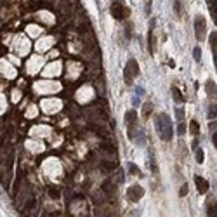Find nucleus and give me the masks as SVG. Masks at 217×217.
Listing matches in <instances>:
<instances>
[{"label":"nucleus","mask_w":217,"mask_h":217,"mask_svg":"<svg viewBox=\"0 0 217 217\" xmlns=\"http://www.w3.org/2000/svg\"><path fill=\"white\" fill-rule=\"evenodd\" d=\"M155 127H156V132H158L161 141L167 142L172 139V125H170V120H168V116L165 115V113L158 115L156 122H155Z\"/></svg>","instance_id":"nucleus-1"},{"label":"nucleus","mask_w":217,"mask_h":217,"mask_svg":"<svg viewBox=\"0 0 217 217\" xmlns=\"http://www.w3.org/2000/svg\"><path fill=\"white\" fill-rule=\"evenodd\" d=\"M139 75V64L135 59H129L127 66L124 70V78H125V83H132L134 77Z\"/></svg>","instance_id":"nucleus-2"},{"label":"nucleus","mask_w":217,"mask_h":217,"mask_svg":"<svg viewBox=\"0 0 217 217\" xmlns=\"http://www.w3.org/2000/svg\"><path fill=\"white\" fill-rule=\"evenodd\" d=\"M207 33V23L203 16H196L195 18V37L196 40H203Z\"/></svg>","instance_id":"nucleus-3"},{"label":"nucleus","mask_w":217,"mask_h":217,"mask_svg":"<svg viewBox=\"0 0 217 217\" xmlns=\"http://www.w3.org/2000/svg\"><path fill=\"white\" fill-rule=\"evenodd\" d=\"M142 195H144V189H142L139 184H134V186H130L127 189V200L130 203H137L139 200L142 198Z\"/></svg>","instance_id":"nucleus-4"},{"label":"nucleus","mask_w":217,"mask_h":217,"mask_svg":"<svg viewBox=\"0 0 217 217\" xmlns=\"http://www.w3.org/2000/svg\"><path fill=\"white\" fill-rule=\"evenodd\" d=\"M111 16L115 19H125V16H127V11L124 9V5L120 4V2H113L111 4Z\"/></svg>","instance_id":"nucleus-5"},{"label":"nucleus","mask_w":217,"mask_h":217,"mask_svg":"<svg viewBox=\"0 0 217 217\" xmlns=\"http://www.w3.org/2000/svg\"><path fill=\"white\" fill-rule=\"evenodd\" d=\"M195 184H196V188H198L200 195H205L207 191H209V183H207V179H203L202 176H195Z\"/></svg>","instance_id":"nucleus-6"},{"label":"nucleus","mask_w":217,"mask_h":217,"mask_svg":"<svg viewBox=\"0 0 217 217\" xmlns=\"http://www.w3.org/2000/svg\"><path fill=\"white\" fill-rule=\"evenodd\" d=\"M207 217H217V203L214 198L207 200Z\"/></svg>","instance_id":"nucleus-7"},{"label":"nucleus","mask_w":217,"mask_h":217,"mask_svg":"<svg viewBox=\"0 0 217 217\" xmlns=\"http://www.w3.org/2000/svg\"><path fill=\"white\" fill-rule=\"evenodd\" d=\"M205 90H207V96L209 98H217V85L212 82V80H207L205 82Z\"/></svg>","instance_id":"nucleus-8"},{"label":"nucleus","mask_w":217,"mask_h":217,"mask_svg":"<svg viewBox=\"0 0 217 217\" xmlns=\"http://www.w3.org/2000/svg\"><path fill=\"white\" fill-rule=\"evenodd\" d=\"M103 191H104V193H106L108 196H111L113 193H116V189H113V183H111L109 179L103 183Z\"/></svg>","instance_id":"nucleus-9"},{"label":"nucleus","mask_w":217,"mask_h":217,"mask_svg":"<svg viewBox=\"0 0 217 217\" xmlns=\"http://www.w3.org/2000/svg\"><path fill=\"white\" fill-rule=\"evenodd\" d=\"M170 90H172V98H174V101H176V103H183L184 101L183 94H181V90L177 89L176 85H172V89H170Z\"/></svg>","instance_id":"nucleus-10"},{"label":"nucleus","mask_w":217,"mask_h":217,"mask_svg":"<svg viewBox=\"0 0 217 217\" xmlns=\"http://www.w3.org/2000/svg\"><path fill=\"white\" fill-rule=\"evenodd\" d=\"M148 40H150V45H148V49H150V52H151V54H153V52H155V35H153V24H151L150 33H148Z\"/></svg>","instance_id":"nucleus-11"},{"label":"nucleus","mask_w":217,"mask_h":217,"mask_svg":"<svg viewBox=\"0 0 217 217\" xmlns=\"http://www.w3.org/2000/svg\"><path fill=\"white\" fill-rule=\"evenodd\" d=\"M209 44H210V49H212V52L215 54V52H217V31H212Z\"/></svg>","instance_id":"nucleus-12"},{"label":"nucleus","mask_w":217,"mask_h":217,"mask_svg":"<svg viewBox=\"0 0 217 217\" xmlns=\"http://www.w3.org/2000/svg\"><path fill=\"white\" fill-rule=\"evenodd\" d=\"M189 132H191V135H198L200 134V125H198V122H196V120H191Z\"/></svg>","instance_id":"nucleus-13"},{"label":"nucleus","mask_w":217,"mask_h":217,"mask_svg":"<svg viewBox=\"0 0 217 217\" xmlns=\"http://www.w3.org/2000/svg\"><path fill=\"white\" fill-rule=\"evenodd\" d=\"M142 108H144V111H142V118H144V120L150 118L151 111H153V104H151V103H146V104L142 106Z\"/></svg>","instance_id":"nucleus-14"},{"label":"nucleus","mask_w":217,"mask_h":217,"mask_svg":"<svg viewBox=\"0 0 217 217\" xmlns=\"http://www.w3.org/2000/svg\"><path fill=\"white\" fill-rule=\"evenodd\" d=\"M207 115H209V118H210V120L217 118V104H215V103L209 106V111H207Z\"/></svg>","instance_id":"nucleus-15"},{"label":"nucleus","mask_w":217,"mask_h":217,"mask_svg":"<svg viewBox=\"0 0 217 217\" xmlns=\"http://www.w3.org/2000/svg\"><path fill=\"white\" fill-rule=\"evenodd\" d=\"M195 158H196V161H198V163H203V158H205V153H203V150H202V148H198V150L195 151Z\"/></svg>","instance_id":"nucleus-16"},{"label":"nucleus","mask_w":217,"mask_h":217,"mask_svg":"<svg viewBox=\"0 0 217 217\" xmlns=\"http://www.w3.org/2000/svg\"><path fill=\"white\" fill-rule=\"evenodd\" d=\"M193 57H195L196 63L202 61V49H200V47H195V49H193Z\"/></svg>","instance_id":"nucleus-17"},{"label":"nucleus","mask_w":217,"mask_h":217,"mask_svg":"<svg viewBox=\"0 0 217 217\" xmlns=\"http://www.w3.org/2000/svg\"><path fill=\"white\" fill-rule=\"evenodd\" d=\"M176 118L179 120V124H183V120H184V109L183 108H176Z\"/></svg>","instance_id":"nucleus-18"},{"label":"nucleus","mask_w":217,"mask_h":217,"mask_svg":"<svg viewBox=\"0 0 217 217\" xmlns=\"http://www.w3.org/2000/svg\"><path fill=\"white\" fill-rule=\"evenodd\" d=\"M150 161H151V170L158 174V167L155 165V155H153V151H150Z\"/></svg>","instance_id":"nucleus-19"},{"label":"nucleus","mask_w":217,"mask_h":217,"mask_svg":"<svg viewBox=\"0 0 217 217\" xmlns=\"http://www.w3.org/2000/svg\"><path fill=\"white\" fill-rule=\"evenodd\" d=\"M174 11H176V14H181V2L179 0L174 2Z\"/></svg>","instance_id":"nucleus-20"},{"label":"nucleus","mask_w":217,"mask_h":217,"mask_svg":"<svg viewBox=\"0 0 217 217\" xmlns=\"http://www.w3.org/2000/svg\"><path fill=\"white\" fill-rule=\"evenodd\" d=\"M179 195H181V196H186V195H188V184H183V186H181Z\"/></svg>","instance_id":"nucleus-21"},{"label":"nucleus","mask_w":217,"mask_h":217,"mask_svg":"<svg viewBox=\"0 0 217 217\" xmlns=\"http://www.w3.org/2000/svg\"><path fill=\"white\" fill-rule=\"evenodd\" d=\"M49 195L52 196V198H59V193H57V191L54 189V188H50V189H49Z\"/></svg>","instance_id":"nucleus-22"},{"label":"nucleus","mask_w":217,"mask_h":217,"mask_svg":"<svg viewBox=\"0 0 217 217\" xmlns=\"http://www.w3.org/2000/svg\"><path fill=\"white\" fill-rule=\"evenodd\" d=\"M129 168H130V172L134 174V176H139V168L135 167V165H130V167H129Z\"/></svg>","instance_id":"nucleus-23"},{"label":"nucleus","mask_w":217,"mask_h":217,"mask_svg":"<svg viewBox=\"0 0 217 217\" xmlns=\"http://www.w3.org/2000/svg\"><path fill=\"white\" fill-rule=\"evenodd\" d=\"M141 215V210H132V212H129V217H139Z\"/></svg>","instance_id":"nucleus-24"},{"label":"nucleus","mask_w":217,"mask_h":217,"mask_svg":"<svg viewBox=\"0 0 217 217\" xmlns=\"http://www.w3.org/2000/svg\"><path fill=\"white\" fill-rule=\"evenodd\" d=\"M184 130H186V129H184V125L179 124V127H177V132H179V135H184Z\"/></svg>","instance_id":"nucleus-25"},{"label":"nucleus","mask_w":217,"mask_h":217,"mask_svg":"<svg viewBox=\"0 0 217 217\" xmlns=\"http://www.w3.org/2000/svg\"><path fill=\"white\" fill-rule=\"evenodd\" d=\"M151 12V0H148L146 2V14H150Z\"/></svg>","instance_id":"nucleus-26"},{"label":"nucleus","mask_w":217,"mask_h":217,"mask_svg":"<svg viewBox=\"0 0 217 217\" xmlns=\"http://www.w3.org/2000/svg\"><path fill=\"white\" fill-rule=\"evenodd\" d=\"M212 142H214V146L217 148V132H215V134H212Z\"/></svg>","instance_id":"nucleus-27"},{"label":"nucleus","mask_w":217,"mask_h":217,"mask_svg":"<svg viewBox=\"0 0 217 217\" xmlns=\"http://www.w3.org/2000/svg\"><path fill=\"white\" fill-rule=\"evenodd\" d=\"M209 127H210V130H212V129H217V122H210Z\"/></svg>","instance_id":"nucleus-28"},{"label":"nucleus","mask_w":217,"mask_h":217,"mask_svg":"<svg viewBox=\"0 0 217 217\" xmlns=\"http://www.w3.org/2000/svg\"><path fill=\"white\" fill-rule=\"evenodd\" d=\"M214 64H215V70H217V52L214 54Z\"/></svg>","instance_id":"nucleus-29"},{"label":"nucleus","mask_w":217,"mask_h":217,"mask_svg":"<svg viewBox=\"0 0 217 217\" xmlns=\"http://www.w3.org/2000/svg\"><path fill=\"white\" fill-rule=\"evenodd\" d=\"M120 2H122V0H120Z\"/></svg>","instance_id":"nucleus-30"}]
</instances>
